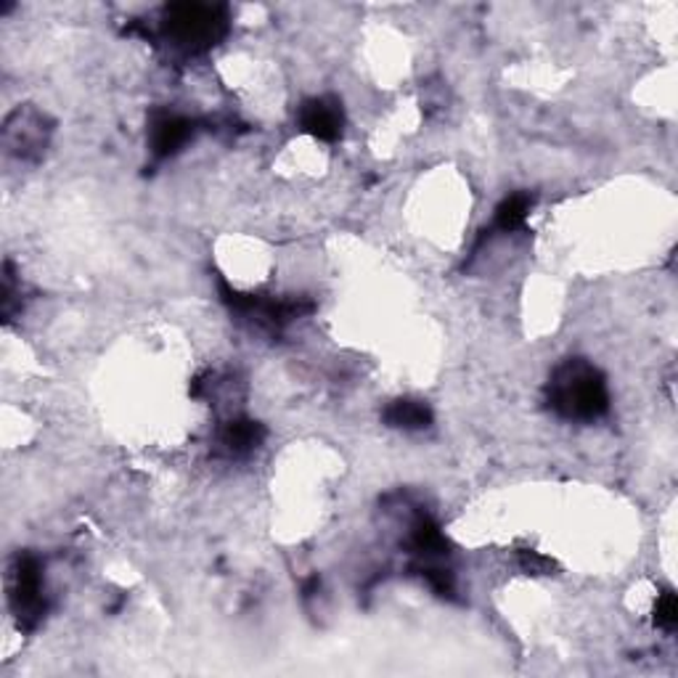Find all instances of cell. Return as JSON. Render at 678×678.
Instances as JSON below:
<instances>
[{
  "instance_id": "12",
  "label": "cell",
  "mask_w": 678,
  "mask_h": 678,
  "mask_svg": "<svg viewBox=\"0 0 678 678\" xmlns=\"http://www.w3.org/2000/svg\"><path fill=\"white\" fill-rule=\"evenodd\" d=\"M655 623L663 630H674L678 623V602L674 591H663L660 596H657L655 604Z\"/></svg>"
},
{
  "instance_id": "9",
  "label": "cell",
  "mask_w": 678,
  "mask_h": 678,
  "mask_svg": "<svg viewBox=\"0 0 678 678\" xmlns=\"http://www.w3.org/2000/svg\"><path fill=\"white\" fill-rule=\"evenodd\" d=\"M387 427L403 429V432H419L432 425V411H429L427 403L414 400V398H398L393 400L382 414Z\"/></svg>"
},
{
  "instance_id": "2",
  "label": "cell",
  "mask_w": 678,
  "mask_h": 678,
  "mask_svg": "<svg viewBox=\"0 0 678 678\" xmlns=\"http://www.w3.org/2000/svg\"><path fill=\"white\" fill-rule=\"evenodd\" d=\"M228 17L220 6L173 3L163 11V32L173 45L186 51H207L226 35Z\"/></svg>"
},
{
  "instance_id": "5",
  "label": "cell",
  "mask_w": 678,
  "mask_h": 678,
  "mask_svg": "<svg viewBox=\"0 0 678 678\" xmlns=\"http://www.w3.org/2000/svg\"><path fill=\"white\" fill-rule=\"evenodd\" d=\"M300 125L302 131L311 133L319 140H337L345 127V112L342 101L334 96H315L307 98L300 106Z\"/></svg>"
},
{
  "instance_id": "11",
  "label": "cell",
  "mask_w": 678,
  "mask_h": 678,
  "mask_svg": "<svg viewBox=\"0 0 678 678\" xmlns=\"http://www.w3.org/2000/svg\"><path fill=\"white\" fill-rule=\"evenodd\" d=\"M530 210H533V197H530V194H512V197H507L496 207L493 226L507 233L517 231V228L525 226Z\"/></svg>"
},
{
  "instance_id": "13",
  "label": "cell",
  "mask_w": 678,
  "mask_h": 678,
  "mask_svg": "<svg viewBox=\"0 0 678 678\" xmlns=\"http://www.w3.org/2000/svg\"><path fill=\"white\" fill-rule=\"evenodd\" d=\"M522 565H525V570H530V573H546L549 567H554V562H549L546 556L535 552H522Z\"/></svg>"
},
{
  "instance_id": "4",
  "label": "cell",
  "mask_w": 678,
  "mask_h": 678,
  "mask_svg": "<svg viewBox=\"0 0 678 678\" xmlns=\"http://www.w3.org/2000/svg\"><path fill=\"white\" fill-rule=\"evenodd\" d=\"M220 298L228 307L237 315H244L252 324L260 328H271L279 332L281 326H286L290 321L300 319V315L313 311V302L305 300H263L260 294H247L239 290H231L226 281H220Z\"/></svg>"
},
{
  "instance_id": "6",
  "label": "cell",
  "mask_w": 678,
  "mask_h": 678,
  "mask_svg": "<svg viewBox=\"0 0 678 678\" xmlns=\"http://www.w3.org/2000/svg\"><path fill=\"white\" fill-rule=\"evenodd\" d=\"M194 133H197V123L184 117V114H170V112L157 114V117L152 119V131H149L152 154L157 159L173 157V154H178L186 144H189Z\"/></svg>"
},
{
  "instance_id": "10",
  "label": "cell",
  "mask_w": 678,
  "mask_h": 678,
  "mask_svg": "<svg viewBox=\"0 0 678 678\" xmlns=\"http://www.w3.org/2000/svg\"><path fill=\"white\" fill-rule=\"evenodd\" d=\"M411 549L419 560H440L448 552V541L432 517L419 514L411 525Z\"/></svg>"
},
{
  "instance_id": "7",
  "label": "cell",
  "mask_w": 678,
  "mask_h": 678,
  "mask_svg": "<svg viewBox=\"0 0 678 678\" xmlns=\"http://www.w3.org/2000/svg\"><path fill=\"white\" fill-rule=\"evenodd\" d=\"M49 131L43 127V117L38 112H13L6 123V146L17 157H30L32 152H40L45 146Z\"/></svg>"
},
{
  "instance_id": "1",
  "label": "cell",
  "mask_w": 678,
  "mask_h": 678,
  "mask_svg": "<svg viewBox=\"0 0 678 678\" xmlns=\"http://www.w3.org/2000/svg\"><path fill=\"white\" fill-rule=\"evenodd\" d=\"M546 403L570 421H594L607 414L609 393L602 372L583 358H567L554 368L546 385Z\"/></svg>"
},
{
  "instance_id": "8",
  "label": "cell",
  "mask_w": 678,
  "mask_h": 678,
  "mask_svg": "<svg viewBox=\"0 0 678 678\" xmlns=\"http://www.w3.org/2000/svg\"><path fill=\"white\" fill-rule=\"evenodd\" d=\"M265 440V427L260 421L252 419H231L228 425L220 429L218 435V448L220 453L231 456V459H241V456H250L258 451Z\"/></svg>"
},
{
  "instance_id": "3",
  "label": "cell",
  "mask_w": 678,
  "mask_h": 678,
  "mask_svg": "<svg viewBox=\"0 0 678 678\" xmlns=\"http://www.w3.org/2000/svg\"><path fill=\"white\" fill-rule=\"evenodd\" d=\"M9 602L19 626H38V620L45 613V581L43 565H40L35 554H19L13 560Z\"/></svg>"
}]
</instances>
